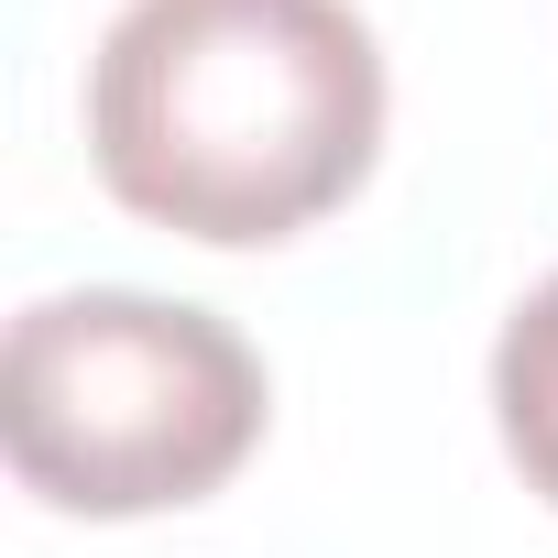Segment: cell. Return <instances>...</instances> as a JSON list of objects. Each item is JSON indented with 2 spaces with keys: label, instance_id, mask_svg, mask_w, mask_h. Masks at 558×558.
<instances>
[{
  "label": "cell",
  "instance_id": "cell-1",
  "mask_svg": "<svg viewBox=\"0 0 558 558\" xmlns=\"http://www.w3.org/2000/svg\"><path fill=\"white\" fill-rule=\"evenodd\" d=\"M384 143V56L351 0H121L88 56V154L110 197L186 241H286L329 219Z\"/></svg>",
  "mask_w": 558,
  "mask_h": 558
},
{
  "label": "cell",
  "instance_id": "cell-2",
  "mask_svg": "<svg viewBox=\"0 0 558 558\" xmlns=\"http://www.w3.org/2000/svg\"><path fill=\"white\" fill-rule=\"evenodd\" d=\"M0 438L23 493L66 514H165L219 493L263 438V362L230 318L88 286L12 318Z\"/></svg>",
  "mask_w": 558,
  "mask_h": 558
},
{
  "label": "cell",
  "instance_id": "cell-3",
  "mask_svg": "<svg viewBox=\"0 0 558 558\" xmlns=\"http://www.w3.org/2000/svg\"><path fill=\"white\" fill-rule=\"evenodd\" d=\"M493 416H504V449L525 471V493L558 504V274L504 318L493 340Z\"/></svg>",
  "mask_w": 558,
  "mask_h": 558
}]
</instances>
